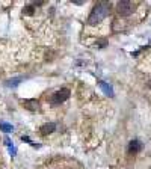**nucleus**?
<instances>
[{"label": "nucleus", "instance_id": "obj_1", "mask_svg": "<svg viewBox=\"0 0 151 169\" xmlns=\"http://www.w3.org/2000/svg\"><path fill=\"white\" fill-rule=\"evenodd\" d=\"M109 11H110V5H109V3H106V2H103V3H98V5H95V6L92 8L91 14H89L88 23H89L91 26H94V24L100 23L101 20H104V18L107 17Z\"/></svg>", "mask_w": 151, "mask_h": 169}, {"label": "nucleus", "instance_id": "obj_5", "mask_svg": "<svg viewBox=\"0 0 151 169\" xmlns=\"http://www.w3.org/2000/svg\"><path fill=\"white\" fill-rule=\"evenodd\" d=\"M141 150H142V144H141L139 141H132V142L129 144V151H130V153L135 154V153H139Z\"/></svg>", "mask_w": 151, "mask_h": 169}, {"label": "nucleus", "instance_id": "obj_8", "mask_svg": "<svg viewBox=\"0 0 151 169\" xmlns=\"http://www.w3.org/2000/svg\"><path fill=\"white\" fill-rule=\"evenodd\" d=\"M0 129H2L5 133H9V132H12V125H9L6 122H0Z\"/></svg>", "mask_w": 151, "mask_h": 169}, {"label": "nucleus", "instance_id": "obj_3", "mask_svg": "<svg viewBox=\"0 0 151 169\" xmlns=\"http://www.w3.org/2000/svg\"><path fill=\"white\" fill-rule=\"evenodd\" d=\"M117 11L120 15H130L135 11V5L132 2H127V0H123V2H118L117 5Z\"/></svg>", "mask_w": 151, "mask_h": 169}, {"label": "nucleus", "instance_id": "obj_7", "mask_svg": "<svg viewBox=\"0 0 151 169\" xmlns=\"http://www.w3.org/2000/svg\"><path fill=\"white\" fill-rule=\"evenodd\" d=\"M100 86H101V89L107 94V95H113V91H112V86H110V84H107V83H104V82H100Z\"/></svg>", "mask_w": 151, "mask_h": 169}, {"label": "nucleus", "instance_id": "obj_4", "mask_svg": "<svg viewBox=\"0 0 151 169\" xmlns=\"http://www.w3.org/2000/svg\"><path fill=\"white\" fill-rule=\"evenodd\" d=\"M55 130H56V124H55V122H47V124H44L41 129H40V132H41L43 136L50 135V133H53Z\"/></svg>", "mask_w": 151, "mask_h": 169}, {"label": "nucleus", "instance_id": "obj_6", "mask_svg": "<svg viewBox=\"0 0 151 169\" xmlns=\"http://www.w3.org/2000/svg\"><path fill=\"white\" fill-rule=\"evenodd\" d=\"M23 106H26V107H27L29 110H32V112H35V110L40 109V104H38V101H35V100H27V101L23 103Z\"/></svg>", "mask_w": 151, "mask_h": 169}, {"label": "nucleus", "instance_id": "obj_9", "mask_svg": "<svg viewBox=\"0 0 151 169\" xmlns=\"http://www.w3.org/2000/svg\"><path fill=\"white\" fill-rule=\"evenodd\" d=\"M5 144L8 145V148H9V153H11L12 156H15V153H17V151H15V148H14V145H12V142H11V141H9L8 138L5 139Z\"/></svg>", "mask_w": 151, "mask_h": 169}, {"label": "nucleus", "instance_id": "obj_13", "mask_svg": "<svg viewBox=\"0 0 151 169\" xmlns=\"http://www.w3.org/2000/svg\"><path fill=\"white\" fill-rule=\"evenodd\" d=\"M148 88H150V89H151V80H150V82H148Z\"/></svg>", "mask_w": 151, "mask_h": 169}, {"label": "nucleus", "instance_id": "obj_2", "mask_svg": "<svg viewBox=\"0 0 151 169\" xmlns=\"http://www.w3.org/2000/svg\"><path fill=\"white\" fill-rule=\"evenodd\" d=\"M67 98H70V91L64 88V89H61V91L55 92V94L50 97V103H52L53 106H56V104H61V103H64Z\"/></svg>", "mask_w": 151, "mask_h": 169}, {"label": "nucleus", "instance_id": "obj_10", "mask_svg": "<svg viewBox=\"0 0 151 169\" xmlns=\"http://www.w3.org/2000/svg\"><path fill=\"white\" fill-rule=\"evenodd\" d=\"M35 12V8L33 6H26L24 9H23V14H26V15H32Z\"/></svg>", "mask_w": 151, "mask_h": 169}, {"label": "nucleus", "instance_id": "obj_11", "mask_svg": "<svg viewBox=\"0 0 151 169\" xmlns=\"http://www.w3.org/2000/svg\"><path fill=\"white\" fill-rule=\"evenodd\" d=\"M20 82H21V79H12V80L6 82V84H8V86H15V84H18Z\"/></svg>", "mask_w": 151, "mask_h": 169}, {"label": "nucleus", "instance_id": "obj_12", "mask_svg": "<svg viewBox=\"0 0 151 169\" xmlns=\"http://www.w3.org/2000/svg\"><path fill=\"white\" fill-rule=\"evenodd\" d=\"M21 141H23V142H29V144H30V138H27V136H23V138H21Z\"/></svg>", "mask_w": 151, "mask_h": 169}]
</instances>
